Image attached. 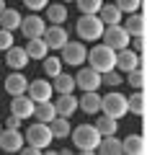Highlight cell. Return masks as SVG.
<instances>
[{
  "label": "cell",
  "mask_w": 147,
  "mask_h": 155,
  "mask_svg": "<svg viewBox=\"0 0 147 155\" xmlns=\"http://www.w3.org/2000/svg\"><path fill=\"white\" fill-rule=\"evenodd\" d=\"M23 5H26L31 13H39V11H44V8L49 5V0H23Z\"/></svg>",
  "instance_id": "37"
},
{
  "label": "cell",
  "mask_w": 147,
  "mask_h": 155,
  "mask_svg": "<svg viewBox=\"0 0 147 155\" xmlns=\"http://www.w3.org/2000/svg\"><path fill=\"white\" fill-rule=\"evenodd\" d=\"M101 39H103V44H109L114 52H119V49H124V47H129V34H126V28L121 26V23L106 26L103 34H101Z\"/></svg>",
  "instance_id": "7"
},
{
  "label": "cell",
  "mask_w": 147,
  "mask_h": 155,
  "mask_svg": "<svg viewBox=\"0 0 147 155\" xmlns=\"http://www.w3.org/2000/svg\"><path fill=\"white\" fill-rule=\"evenodd\" d=\"M75 88L98 91V88H101V72H96L93 67H80L77 75H75Z\"/></svg>",
  "instance_id": "11"
},
{
  "label": "cell",
  "mask_w": 147,
  "mask_h": 155,
  "mask_svg": "<svg viewBox=\"0 0 147 155\" xmlns=\"http://www.w3.org/2000/svg\"><path fill=\"white\" fill-rule=\"evenodd\" d=\"M5 67H13V70H23L28 67V54L23 47H16L13 44L11 49H5Z\"/></svg>",
  "instance_id": "17"
},
{
  "label": "cell",
  "mask_w": 147,
  "mask_h": 155,
  "mask_svg": "<svg viewBox=\"0 0 147 155\" xmlns=\"http://www.w3.org/2000/svg\"><path fill=\"white\" fill-rule=\"evenodd\" d=\"M5 8H8V5H5V0H0V13L5 11Z\"/></svg>",
  "instance_id": "41"
},
{
  "label": "cell",
  "mask_w": 147,
  "mask_h": 155,
  "mask_svg": "<svg viewBox=\"0 0 147 155\" xmlns=\"http://www.w3.org/2000/svg\"><path fill=\"white\" fill-rule=\"evenodd\" d=\"M44 13H47L44 21H49V23H65L67 21V5H62V3H49L44 8Z\"/></svg>",
  "instance_id": "25"
},
{
  "label": "cell",
  "mask_w": 147,
  "mask_h": 155,
  "mask_svg": "<svg viewBox=\"0 0 147 155\" xmlns=\"http://www.w3.org/2000/svg\"><path fill=\"white\" fill-rule=\"evenodd\" d=\"M21 34L26 39H39L44 34V28H47V21H44L41 16H39V13H28L26 18H21Z\"/></svg>",
  "instance_id": "10"
},
{
  "label": "cell",
  "mask_w": 147,
  "mask_h": 155,
  "mask_svg": "<svg viewBox=\"0 0 147 155\" xmlns=\"http://www.w3.org/2000/svg\"><path fill=\"white\" fill-rule=\"evenodd\" d=\"M13 47V31H8V28H0V49L5 52Z\"/></svg>",
  "instance_id": "36"
},
{
  "label": "cell",
  "mask_w": 147,
  "mask_h": 155,
  "mask_svg": "<svg viewBox=\"0 0 147 155\" xmlns=\"http://www.w3.org/2000/svg\"><path fill=\"white\" fill-rule=\"evenodd\" d=\"M62 65H70V67H80L85 65V54H88V47L83 44V41H67L65 47H62Z\"/></svg>",
  "instance_id": "6"
},
{
  "label": "cell",
  "mask_w": 147,
  "mask_h": 155,
  "mask_svg": "<svg viewBox=\"0 0 147 155\" xmlns=\"http://www.w3.org/2000/svg\"><path fill=\"white\" fill-rule=\"evenodd\" d=\"M98 18H101V21H103V26H114V23H121V16H124V13L119 11V8H116V3H109V5H101L98 8V13H96Z\"/></svg>",
  "instance_id": "19"
},
{
  "label": "cell",
  "mask_w": 147,
  "mask_h": 155,
  "mask_svg": "<svg viewBox=\"0 0 147 155\" xmlns=\"http://www.w3.org/2000/svg\"><path fill=\"white\" fill-rule=\"evenodd\" d=\"M34 119L36 122H44V124H49L52 119L57 116V111H54V104L52 101H39V104H34Z\"/></svg>",
  "instance_id": "22"
},
{
  "label": "cell",
  "mask_w": 147,
  "mask_h": 155,
  "mask_svg": "<svg viewBox=\"0 0 147 155\" xmlns=\"http://www.w3.org/2000/svg\"><path fill=\"white\" fill-rule=\"evenodd\" d=\"M52 93H54V88H52V83H49V78L31 80L28 88H26V96L34 101V104H39V101H52Z\"/></svg>",
  "instance_id": "9"
},
{
  "label": "cell",
  "mask_w": 147,
  "mask_h": 155,
  "mask_svg": "<svg viewBox=\"0 0 147 155\" xmlns=\"http://www.w3.org/2000/svg\"><path fill=\"white\" fill-rule=\"evenodd\" d=\"M88 67H93L96 72H109L116 67V52L111 49L109 44H96L90 47V52L85 54Z\"/></svg>",
  "instance_id": "1"
},
{
  "label": "cell",
  "mask_w": 147,
  "mask_h": 155,
  "mask_svg": "<svg viewBox=\"0 0 147 155\" xmlns=\"http://www.w3.org/2000/svg\"><path fill=\"white\" fill-rule=\"evenodd\" d=\"M121 80H124V78H121V72L116 70H109V72H101V85H106V88H116V85H121Z\"/></svg>",
  "instance_id": "33"
},
{
  "label": "cell",
  "mask_w": 147,
  "mask_h": 155,
  "mask_svg": "<svg viewBox=\"0 0 147 155\" xmlns=\"http://www.w3.org/2000/svg\"><path fill=\"white\" fill-rule=\"evenodd\" d=\"M101 111L106 116H114V119L126 116L129 114V109H126V96L119 93V91H111L109 96H101Z\"/></svg>",
  "instance_id": "4"
},
{
  "label": "cell",
  "mask_w": 147,
  "mask_h": 155,
  "mask_svg": "<svg viewBox=\"0 0 147 155\" xmlns=\"http://www.w3.org/2000/svg\"><path fill=\"white\" fill-rule=\"evenodd\" d=\"M23 147V132L18 129H0V150L3 153H18Z\"/></svg>",
  "instance_id": "13"
},
{
  "label": "cell",
  "mask_w": 147,
  "mask_h": 155,
  "mask_svg": "<svg viewBox=\"0 0 147 155\" xmlns=\"http://www.w3.org/2000/svg\"><path fill=\"white\" fill-rule=\"evenodd\" d=\"M49 129H52V140H67L70 137V119L67 116H54L49 122Z\"/></svg>",
  "instance_id": "23"
},
{
  "label": "cell",
  "mask_w": 147,
  "mask_h": 155,
  "mask_svg": "<svg viewBox=\"0 0 147 155\" xmlns=\"http://www.w3.org/2000/svg\"><path fill=\"white\" fill-rule=\"evenodd\" d=\"M41 39H44V44H47L49 49H62V47L70 41V34H67V28L62 26V23H49V26L44 28Z\"/></svg>",
  "instance_id": "8"
},
{
  "label": "cell",
  "mask_w": 147,
  "mask_h": 155,
  "mask_svg": "<svg viewBox=\"0 0 147 155\" xmlns=\"http://www.w3.org/2000/svg\"><path fill=\"white\" fill-rule=\"evenodd\" d=\"M0 129H3V124H0Z\"/></svg>",
  "instance_id": "43"
},
{
  "label": "cell",
  "mask_w": 147,
  "mask_h": 155,
  "mask_svg": "<svg viewBox=\"0 0 147 155\" xmlns=\"http://www.w3.org/2000/svg\"><path fill=\"white\" fill-rule=\"evenodd\" d=\"M5 127L8 129H21V119H18V116H8V119H5Z\"/></svg>",
  "instance_id": "39"
},
{
  "label": "cell",
  "mask_w": 147,
  "mask_h": 155,
  "mask_svg": "<svg viewBox=\"0 0 147 155\" xmlns=\"http://www.w3.org/2000/svg\"><path fill=\"white\" fill-rule=\"evenodd\" d=\"M62 3H75V0H62Z\"/></svg>",
  "instance_id": "42"
},
{
  "label": "cell",
  "mask_w": 147,
  "mask_h": 155,
  "mask_svg": "<svg viewBox=\"0 0 147 155\" xmlns=\"http://www.w3.org/2000/svg\"><path fill=\"white\" fill-rule=\"evenodd\" d=\"M129 44L134 52H142L145 49V36H129Z\"/></svg>",
  "instance_id": "38"
},
{
  "label": "cell",
  "mask_w": 147,
  "mask_h": 155,
  "mask_svg": "<svg viewBox=\"0 0 147 155\" xmlns=\"http://www.w3.org/2000/svg\"><path fill=\"white\" fill-rule=\"evenodd\" d=\"M98 140H101V132L96 129V124H80V127L72 129V145H75L83 155H93L96 153Z\"/></svg>",
  "instance_id": "2"
},
{
  "label": "cell",
  "mask_w": 147,
  "mask_h": 155,
  "mask_svg": "<svg viewBox=\"0 0 147 155\" xmlns=\"http://www.w3.org/2000/svg\"><path fill=\"white\" fill-rule=\"evenodd\" d=\"M103 21L96 16V13H83L80 18H77V26H75V31H77V36L83 39V41H98L101 39V34H103Z\"/></svg>",
  "instance_id": "3"
},
{
  "label": "cell",
  "mask_w": 147,
  "mask_h": 155,
  "mask_svg": "<svg viewBox=\"0 0 147 155\" xmlns=\"http://www.w3.org/2000/svg\"><path fill=\"white\" fill-rule=\"evenodd\" d=\"M11 114L13 116H18V119H28V116L34 114V101L28 98L26 93H21V96H13V101H11Z\"/></svg>",
  "instance_id": "15"
},
{
  "label": "cell",
  "mask_w": 147,
  "mask_h": 155,
  "mask_svg": "<svg viewBox=\"0 0 147 155\" xmlns=\"http://www.w3.org/2000/svg\"><path fill=\"white\" fill-rule=\"evenodd\" d=\"M145 104H147V98H145V91H134L132 96H126V109L132 111L134 116H142L145 114Z\"/></svg>",
  "instance_id": "27"
},
{
  "label": "cell",
  "mask_w": 147,
  "mask_h": 155,
  "mask_svg": "<svg viewBox=\"0 0 147 155\" xmlns=\"http://www.w3.org/2000/svg\"><path fill=\"white\" fill-rule=\"evenodd\" d=\"M126 83H129V88H145V70L142 67H134V70L126 72Z\"/></svg>",
  "instance_id": "32"
},
{
  "label": "cell",
  "mask_w": 147,
  "mask_h": 155,
  "mask_svg": "<svg viewBox=\"0 0 147 155\" xmlns=\"http://www.w3.org/2000/svg\"><path fill=\"white\" fill-rule=\"evenodd\" d=\"M96 153H101V155H121V140L116 137V134H106V137L98 140Z\"/></svg>",
  "instance_id": "21"
},
{
  "label": "cell",
  "mask_w": 147,
  "mask_h": 155,
  "mask_svg": "<svg viewBox=\"0 0 147 155\" xmlns=\"http://www.w3.org/2000/svg\"><path fill=\"white\" fill-rule=\"evenodd\" d=\"M96 129L101 132V137H106V134H116V129H119V119L101 114V116L96 119Z\"/></svg>",
  "instance_id": "30"
},
{
  "label": "cell",
  "mask_w": 147,
  "mask_h": 155,
  "mask_svg": "<svg viewBox=\"0 0 147 155\" xmlns=\"http://www.w3.org/2000/svg\"><path fill=\"white\" fill-rule=\"evenodd\" d=\"M21 13L13 11V8H5V11L0 13V28H8V31H16L18 26H21Z\"/></svg>",
  "instance_id": "28"
},
{
  "label": "cell",
  "mask_w": 147,
  "mask_h": 155,
  "mask_svg": "<svg viewBox=\"0 0 147 155\" xmlns=\"http://www.w3.org/2000/svg\"><path fill=\"white\" fill-rule=\"evenodd\" d=\"M77 109L90 114V116L101 114V96H98V91H85L83 98H77Z\"/></svg>",
  "instance_id": "18"
},
{
  "label": "cell",
  "mask_w": 147,
  "mask_h": 155,
  "mask_svg": "<svg viewBox=\"0 0 147 155\" xmlns=\"http://www.w3.org/2000/svg\"><path fill=\"white\" fill-rule=\"evenodd\" d=\"M26 41H28V44L23 47V49H26L28 60H39V62H41L44 57L49 54V47L44 44V39H41V36H39V39H26Z\"/></svg>",
  "instance_id": "24"
},
{
  "label": "cell",
  "mask_w": 147,
  "mask_h": 155,
  "mask_svg": "<svg viewBox=\"0 0 147 155\" xmlns=\"http://www.w3.org/2000/svg\"><path fill=\"white\" fill-rule=\"evenodd\" d=\"M142 5V0H116V8L121 13H137Z\"/></svg>",
  "instance_id": "35"
},
{
  "label": "cell",
  "mask_w": 147,
  "mask_h": 155,
  "mask_svg": "<svg viewBox=\"0 0 147 155\" xmlns=\"http://www.w3.org/2000/svg\"><path fill=\"white\" fill-rule=\"evenodd\" d=\"M124 28H126L129 36H145V16H139V13H129Z\"/></svg>",
  "instance_id": "29"
},
{
  "label": "cell",
  "mask_w": 147,
  "mask_h": 155,
  "mask_svg": "<svg viewBox=\"0 0 147 155\" xmlns=\"http://www.w3.org/2000/svg\"><path fill=\"white\" fill-rule=\"evenodd\" d=\"M52 104H54L57 116H67V119H72V114L77 111V98L72 93H60V98L52 101Z\"/></svg>",
  "instance_id": "16"
},
{
  "label": "cell",
  "mask_w": 147,
  "mask_h": 155,
  "mask_svg": "<svg viewBox=\"0 0 147 155\" xmlns=\"http://www.w3.org/2000/svg\"><path fill=\"white\" fill-rule=\"evenodd\" d=\"M147 145H145V137L142 134H129L126 140H121V153L126 155H145Z\"/></svg>",
  "instance_id": "20"
},
{
  "label": "cell",
  "mask_w": 147,
  "mask_h": 155,
  "mask_svg": "<svg viewBox=\"0 0 147 155\" xmlns=\"http://www.w3.org/2000/svg\"><path fill=\"white\" fill-rule=\"evenodd\" d=\"M41 67H44V72H47V78H54V75H60L62 72V60L60 57H44L41 60Z\"/></svg>",
  "instance_id": "31"
},
{
  "label": "cell",
  "mask_w": 147,
  "mask_h": 155,
  "mask_svg": "<svg viewBox=\"0 0 147 155\" xmlns=\"http://www.w3.org/2000/svg\"><path fill=\"white\" fill-rule=\"evenodd\" d=\"M18 153H23V155H39V153H44V150H39V147H34V145H26V142H23V147L18 150Z\"/></svg>",
  "instance_id": "40"
},
{
  "label": "cell",
  "mask_w": 147,
  "mask_h": 155,
  "mask_svg": "<svg viewBox=\"0 0 147 155\" xmlns=\"http://www.w3.org/2000/svg\"><path fill=\"white\" fill-rule=\"evenodd\" d=\"M52 88H54V93H72L75 91V78L67 75V72H60V75L52 78Z\"/></svg>",
  "instance_id": "26"
},
{
  "label": "cell",
  "mask_w": 147,
  "mask_h": 155,
  "mask_svg": "<svg viewBox=\"0 0 147 155\" xmlns=\"http://www.w3.org/2000/svg\"><path fill=\"white\" fill-rule=\"evenodd\" d=\"M80 13H98V8L103 5V0H75Z\"/></svg>",
  "instance_id": "34"
},
{
  "label": "cell",
  "mask_w": 147,
  "mask_h": 155,
  "mask_svg": "<svg viewBox=\"0 0 147 155\" xmlns=\"http://www.w3.org/2000/svg\"><path fill=\"white\" fill-rule=\"evenodd\" d=\"M0 83L5 85V91L11 96H21V93H26V88H28V80H26V75H23L21 70H13L11 75H8L5 80H0Z\"/></svg>",
  "instance_id": "14"
},
{
  "label": "cell",
  "mask_w": 147,
  "mask_h": 155,
  "mask_svg": "<svg viewBox=\"0 0 147 155\" xmlns=\"http://www.w3.org/2000/svg\"><path fill=\"white\" fill-rule=\"evenodd\" d=\"M23 142L34 145V147H39V150L49 147V142H52V129H49V124H44V122L31 124V127L26 129V134H23Z\"/></svg>",
  "instance_id": "5"
},
{
  "label": "cell",
  "mask_w": 147,
  "mask_h": 155,
  "mask_svg": "<svg viewBox=\"0 0 147 155\" xmlns=\"http://www.w3.org/2000/svg\"><path fill=\"white\" fill-rule=\"evenodd\" d=\"M134 67H142V57H139V52H134L132 47H124V49L116 52V70L129 72V70H134Z\"/></svg>",
  "instance_id": "12"
}]
</instances>
